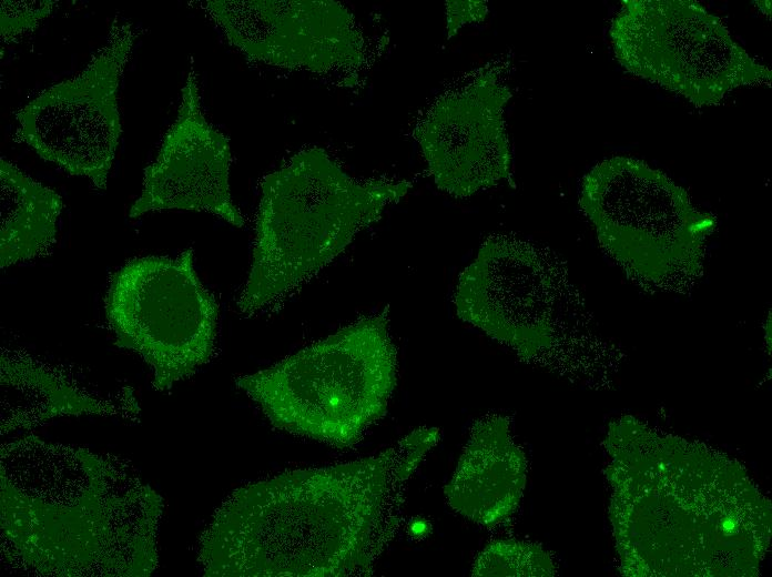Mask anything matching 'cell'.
<instances>
[{"mask_svg":"<svg viewBox=\"0 0 772 577\" xmlns=\"http://www.w3.org/2000/svg\"><path fill=\"white\" fill-rule=\"evenodd\" d=\"M440 439L419 427L375 456L233 490L199 539L207 577L369 576L402 520L404 487Z\"/></svg>","mask_w":772,"mask_h":577,"instance_id":"obj_1","label":"cell"},{"mask_svg":"<svg viewBox=\"0 0 772 577\" xmlns=\"http://www.w3.org/2000/svg\"><path fill=\"white\" fill-rule=\"evenodd\" d=\"M1 556L52 577H146L164 500L126 459L29 435L0 448Z\"/></svg>","mask_w":772,"mask_h":577,"instance_id":"obj_2","label":"cell"},{"mask_svg":"<svg viewBox=\"0 0 772 577\" xmlns=\"http://www.w3.org/2000/svg\"><path fill=\"white\" fill-rule=\"evenodd\" d=\"M412 188L408 180L355 179L321 148L294 154L263 179L241 313L283 302Z\"/></svg>","mask_w":772,"mask_h":577,"instance_id":"obj_3","label":"cell"},{"mask_svg":"<svg viewBox=\"0 0 772 577\" xmlns=\"http://www.w3.org/2000/svg\"><path fill=\"white\" fill-rule=\"evenodd\" d=\"M388 308L253 374L236 386L281 431L344 449L380 419L397 378Z\"/></svg>","mask_w":772,"mask_h":577,"instance_id":"obj_4","label":"cell"},{"mask_svg":"<svg viewBox=\"0 0 772 577\" xmlns=\"http://www.w3.org/2000/svg\"><path fill=\"white\" fill-rule=\"evenodd\" d=\"M609 36L627 72L697 107L717 105L741 87L771 85V70L697 1L623 0Z\"/></svg>","mask_w":772,"mask_h":577,"instance_id":"obj_5","label":"cell"},{"mask_svg":"<svg viewBox=\"0 0 772 577\" xmlns=\"http://www.w3.org/2000/svg\"><path fill=\"white\" fill-rule=\"evenodd\" d=\"M579 204L601 246L626 270L660 281L695 271L715 219L683 188L642 160L612 155L583 178Z\"/></svg>","mask_w":772,"mask_h":577,"instance_id":"obj_6","label":"cell"},{"mask_svg":"<svg viewBox=\"0 0 772 577\" xmlns=\"http://www.w3.org/2000/svg\"><path fill=\"white\" fill-rule=\"evenodd\" d=\"M104 311L114 344L149 365L156 391L192 376L213 355L219 304L197 276L192 249L125 262L111 277Z\"/></svg>","mask_w":772,"mask_h":577,"instance_id":"obj_7","label":"cell"},{"mask_svg":"<svg viewBox=\"0 0 772 577\" xmlns=\"http://www.w3.org/2000/svg\"><path fill=\"white\" fill-rule=\"evenodd\" d=\"M134 38L132 24L115 18L105 43L79 74L17 113L19 136L40 158L102 190L122 132L118 92Z\"/></svg>","mask_w":772,"mask_h":577,"instance_id":"obj_8","label":"cell"},{"mask_svg":"<svg viewBox=\"0 0 772 577\" xmlns=\"http://www.w3.org/2000/svg\"><path fill=\"white\" fill-rule=\"evenodd\" d=\"M512 97L494 67L441 93L414 129L436 186L468 198L500 181L512 182L505 109Z\"/></svg>","mask_w":772,"mask_h":577,"instance_id":"obj_9","label":"cell"},{"mask_svg":"<svg viewBox=\"0 0 772 577\" xmlns=\"http://www.w3.org/2000/svg\"><path fill=\"white\" fill-rule=\"evenodd\" d=\"M203 8L247 59L313 73L354 71L366 59L352 12L332 0H209Z\"/></svg>","mask_w":772,"mask_h":577,"instance_id":"obj_10","label":"cell"},{"mask_svg":"<svg viewBox=\"0 0 772 577\" xmlns=\"http://www.w3.org/2000/svg\"><path fill=\"white\" fill-rule=\"evenodd\" d=\"M551 270L534 245L502 234L490 236L459 277L457 314L499 343L526 353L545 341L548 314L562 306Z\"/></svg>","mask_w":772,"mask_h":577,"instance_id":"obj_11","label":"cell"},{"mask_svg":"<svg viewBox=\"0 0 772 577\" xmlns=\"http://www.w3.org/2000/svg\"><path fill=\"white\" fill-rule=\"evenodd\" d=\"M232 153L227 136L213 126L202 108L196 74L187 73L173 124L156 159L144 170L140 196L130 217L161 210L205 211L242 227L228 183Z\"/></svg>","mask_w":772,"mask_h":577,"instance_id":"obj_12","label":"cell"},{"mask_svg":"<svg viewBox=\"0 0 772 577\" xmlns=\"http://www.w3.org/2000/svg\"><path fill=\"white\" fill-rule=\"evenodd\" d=\"M525 464L505 417L475 422L456 469L444 487L448 505L465 518L494 528L515 512L524 486Z\"/></svg>","mask_w":772,"mask_h":577,"instance_id":"obj_13","label":"cell"},{"mask_svg":"<svg viewBox=\"0 0 772 577\" xmlns=\"http://www.w3.org/2000/svg\"><path fill=\"white\" fill-rule=\"evenodd\" d=\"M139 413L138 402L129 391L121 398H103L75 385L57 367L27 353L8 350L1 353V435L32 429L61 416L136 419Z\"/></svg>","mask_w":772,"mask_h":577,"instance_id":"obj_14","label":"cell"},{"mask_svg":"<svg viewBox=\"0 0 772 577\" xmlns=\"http://www.w3.org/2000/svg\"><path fill=\"white\" fill-rule=\"evenodd\" d=\"M0 266L44 252L55 240L63 203L49 186L0 159Z\"/></svg>","mask_w":772,"mask_h":577,"instance_id":"obj_15","label":"cell"},{"mask_svg":"<svg viewBox=\"0 0 772 577\" xmlns=\"http://www.w3.org/2000/svg\"><path fill=\"white\" fill-rule=\"evenodd\" d=\"M546 571L544 555L517 540L500 539L487 545L477 556L473 576H524Z\"/></svg>","mask_w":772,"mask_h":577,"instance_id":"obj_16","label":"cell"},{"mask_svg":"<svg viewBox=\"0 0 772 577\" xmlns=\"http://www.w3.org/2000/svg\"><path fill=\"white\" fill-rule=\"evenodd\" d=\"M55 1L49 0H3L0 10V33L6 41L34 30L49 17Z\"/></svg>","mask_w":772,"mask_h":577,"instance_id":"obj_17","label":"cell"},{"mask_svg":"<svg viewBox=\"0 0 772 577\" xmlns=\"http://www.w3.org/2000/svg\"><path fill=\"white\" fill-rule=\"evenodd\" d=\"M447 38L457 34L459 29L468 23L481 22L488 14L486 1H447L446 2Z\"/></svg>","mask_w":772,"mask_h":577,"instance_id":"obj_18","label":"cell"},{"mask_svg":"<svg viewBox=\"0 0 772 577\" xmlns=\"http://www.w3.org/2000/svg\"><path fill=\"white\" fill-rule=\"evenodd\" d=\"M409 530L412 536L416 538H421L428 535V530H430V525L425 519H416L412 522V524L409 525Z\"/></svg>","mask_w":772,"mask_h":577,"instance_id":"obj_19","label":"cell"},{"mask_svg":"<svg viewBox=\"0 0 772 577\" xmlns=\"http://www.w3.org/2000/svg\"><path fill=\"white\" fill-rule=\"evenodd\" d=\"M758 3H759V8H760L761 12H763L764 14H769V16H770V13H771V2H770V1H763V3H764L763 7H762V1H759Z\"/></svg>","mask_w":772,"mask_h":577,"instance_id":"obj_20","label":"cell"}]
</instances>
